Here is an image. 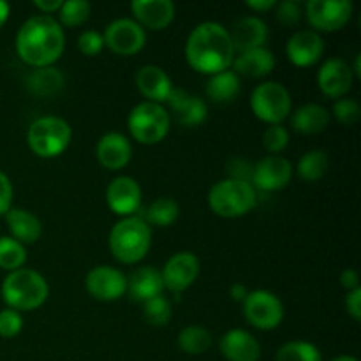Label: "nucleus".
Returning <instances> with one entry per match:
<instances>
[{
    "label": "nucleus",
    "mask_w": 361,
    "mask_h": 361,
    "mask_svg": "<svg viewBox=\"0 0 361 361\" xmlns=\"http://www.w3.org/2000/svg\"><path fill=\"white\" fill-rule=\"evenodd\" d=\"M185 59L194 71L201 74L222 73L235 60L231 35L217 21H203L187 37Z\"/></svg>",
    "instance_id": "1"
},
{
    "label": "nucleus",
    "mask_w": 361,
    "mask_h": 361,
    "mask_svg": "<svg viewBox=\"0 0 361 361\" xmlns=\"http://www.w3.org/2000/svg\"><path fill=\"white\" fill-rule=\"evenodd\" d=\"M66 34L55 18L35 14L28 18L16 34V51L23 62L34 67H48L62 56Z\"/></svg>",
    "instance_id": "2"
},
{
    "label": "nucleus",
    "mask_w": 361,
    "mask_h": 361,
    "mask_svg": "<svg viewBox=\"0 0 361 361\" xmlns=\"http://www.w3.org/2000/svg\"><path fill=\"white\" fill-rule=\"evenodd\" d=\"M152 245L150 226L141 217H123L109 233V249L113 256L126 264L137 263L147 256Z\"/></svg>",
    "instance_id": "3"
},
{
    "label": "nucleus",
    "mask_w": 361,
    "mask_h": 361,
    "mask_svg": "<svg viewBox=\"0 0 361 361\" xmlns=\"http://www.w3.org/2000/svg\"><path fill=\"white\" fill-rule=\"evenodd\" d=\"M48 282L41 274L28 268L9 271L2 282V298L13 310L39 309L48 298Z\"/></svg>",
    "instance_id": "4"
},
{
    "label": "nucleus",
    "mask_w": 361,
    "mask_h": 361,
    "mask_svg": "<svg viewBox=\"0 0 361 361\" xmlns=\"http://www.w3.org/2000/svg\"><path fill=\"white\" fill-rule=\"evenodd\" d=\"M208 203L214 214L226 219H235L249 214L256 207L257 194L252 183L245 180L228 178L212 187Z\"/></svg>",
    "instance_id": "5"
},
{
    "label": "nucleus",
    "mask_w": 361,
    "mask_h": 361,
    "mask_svg": "<svg viewBox=\"0 0 361 361\" xmlns=\"http://www.w3.org/2000/svg\"><path fill=\"white\" fill-rule=\"evenodd\" d=\"M73 130L60 116H41L28 127L27 140L32 152L39 157H56L71 143Z\"/></svg>",
    "instance_id": "6"
},
{
    "label": "nucleus",
    "mask_w": 361,
    "mask_h": 361,
    "mask_svg": "<svg viewBox=\"0 0 361 361\" xmlns=\"http://www.w3.org/2000/svg\"><path fill=\"white\" fill-rule=\"evenodd\" d=\"M127 123L134 140L143 145H155L166 137L171 118L164 106L145 101L130 109Z\"/></svg>",
    "instance_id": "7"
},
{
    "label": "nucleus",
    "mask_w": 361,
    "mask_h": 361,
    "mask_svg": "<svg viewBox=\"0 0 361 361\" xmlns=\"http://www.w3.org/2000/svg\"><path fill=\"white\" fill-rule=\"evenodd\" d=\"M250 106L257 118L275 126L289 116L293 99L288 88L282 83L264 81L254 88L252 95H250Z\"/></svg>",
    "instance_id": "8"
},
{
    "label": "nucleus",
    "mask_w": 361,
    "mask_h": 361,
    "mask_svg": "<svg viewBox=\"0 0 361 361\" xmlns=\"http://www.w3.org/2000/svg\"><path fill=\"white\" fill-rule=\"evenodd\" d=\"M243 316L254 328L274 330L284 319V305L274 293L256 289L243 300Z\"/></svg>",
    "instance_id": "9"
},
{
    "label": "nucleus",
    "mask_w": 361,
    "mask_h": 361,
    "mask_svg": "<svg viewBox=\"0 0 361 361\" xmlns=\"http://www.w3.org/2000/svg\"><path fill=\"white\" fill-rule=\"evenodd\" d=\"M102 39H104V44L111 51L127 56L134 55V53L143 48L145 41H147V34H145V28L136 20L118 18V20L111 21L106 27Z\"/></svg>",
    "instance_id": "10"
},
{
    "label": "nucleus",
    "mask_w": 361,
    "mask_h": 361,
    "mask_svg": "<svg viewBox=\"0 0 361 361\" xmlns=\"http://www.w3.org/2000/svg\"><path fill=\"white\" fill-rule=\"evenodd\" d=\"M353 14L349 0H310L307 2V18L310 25L323 32L341 30Z\"/></svg>",
    "instance_id": "11"
},
{
    "label": "nucleus",
    "mask_w": 361,
    "mask_h": 361,
    "mask_svg": "<svg viewBox=\"0 0 361 361\" xmlns=\"http://www.w3.org/2000/svg\"><path fill=\"white\" fill-rule=\"evenodd\" d=\"M88 295L101 302H115L127 291V277L113 267H95L85 279Z\"/></svg>",
    "instance_id": "12"
},
{
    "label": "nucleus",
    "mask_w": 361,
    "mask_h": 361,
    "mask_svg": "<svg viewBox=\"0 0 361 361\" xmlns=\"http://www.w3.org/2000/svg\"><path fill=\"white\" fill-rule=\"evenodd\" d=\"M164 288L173 293H182L194 284L200 275V259L192 252L173 254L161 271Z\"/></svg>",
    "instance_id": "13"
},
{
    "label": "nucleus",
    "mask_w": 361,
    "mask_h": 361,
    "mask_svg": "<svg viewBox=\"0 0 361 361\" xmlns=\"http://www.w3.org/2000/svg\"><path fill=\"white\" fill-rule=\"evenodd\" d=\"M252 183L261 190H281L291 182L293 178V166L288 159L281 155H268L261 159L252 168Z\"/></svg>",
    "instance_id": "14"
},
{
    "label": "nucleus",
    "mask_w": 361,
    "mask_h": 361,
    "mask_svg": "<svg viewBox=\"0 0 361 361\" xmlns=\"http://www.w3.org/2000/svg\"><path fill=\"white\" fill-rule=\"evenodd\" d=\"M355 74L345 60L334 56V59L324 60L323 66L317 73V85L321 92L328 97L342 99L353 87Z\"/></svg>",
    "instance_id": "15"
},
{
    "label": "nucleus",
    "mask_w": 361,
    "mask_h": 361,
    "mask_svg": "<svg viewBox=\"0 0 361 361\" xmlns=\"http://www.w3.org/2000/svg\"><path fill=\"white\" fill-rule=\"evenodd\" d=\"M108 207L122 217H130L141 207V187L130 176H116L106 189Z\"/></svg>",
    "instance_id": "16"
},
{
    "label": "nucleus",
    "mask_w": 361,
    "mask_h": 361,
    "mask_svg": "<svg viewBox=\"0 0 361 361\" xmlns=\"http://www.w3.org/2000/svg\"><path fill=\"white\" fill-rule=\"evenodd\" d=\"M288 59L298 67L314 66L324 53V41L317 32L298 30L286 44Z\"/></svg>",
    "instance_id": "17"
},
{
    "label": "nucleus",
    "mask_w": 361,
    "mask_h": 361,
    "mask_svg": "<svg viewBox=\"0 0 361 361\" xmlns=\"http://www.w3.org/2000/svg\"><path fill=\"white\" fill-rule=\"evenodd\" d=\"M168 104L176 122L183 127L200 126L208 115V108L203 99L197 95H190L183 88H173L168 97Z\"/></svg>",
    "instance_id": "18"
},
{
    "label": "nucleus",
    "mask_w": 361,
    "mask_h": 361,
    "mask_svg": "<svg viewBox=\"0 0 361 361\" xmlns=\"http://www.w3.org/2000/svg\"><path fill=\"white\" fill-rule=\"evenodd\" d=\"M130 11L137 23L150 30H162L175 18V4L171 0H134Z\"/></svg>",
    "instance_id": "19"
},
{
    "label": "nucleus",
    "mask_w": 361,
    "mask_h": 361,
    "mask_svg": "<svg viewBox=\"0 0 361 361\" xmlns=\"http://www.w3.org/2000/svg\"><path fill=\"white\" fill-rule=\"evenodd\" d=\"M231 41L233 48L238 49L240 53L247 51V49H256L264 48V42L268 41V32L267 23L257 16H245L240 18L235 25H233L231 32Z\"/></svg>",
    "instance_id": "20"
},
{
    "label": "nucleus",
    "mask_w": 361,
    "mask_h": 361,
    "mask_svg": "<svg viewBox=\"0 0 361 361\" xmlns=\"http://www.w3.org/2000/svg\"><path fill=\"white\" fill-rule=\"evenodd\" d=\"M221 353L228 361H259L261 345L249 331L231 330L221 338Z\"/></svg>",
    "instance_id": "21"
},
{
    "label": "nucleus",
    "mask_w": 361,
    "mask_h": 361,
    "mask_svg": "<svg viewBox=\"0 0 361 361\" xmlns=\"http://www.w3.org/2000/svg\"><path fill=\"white\" fill-rule=\"evenodd\" d=\"M99 162L108 169H122L127 166L133 155V147H130L129 140L120 133H108L97 141V148H95Z\"/></svg>",
    "instance_id": "22"
},
{
    "label": "nucleus",
    "mask_w": 361,
    "mask_h": 361,
    "mask_svg": "<svg viewBox=\"0 0 361 361\" xmlns=\"http://www.w3.org/2000/svg\"><path fill=\"white\" fill-rule=\"evenodd\" d=\"M136 87L141 94L150 102L161 104L162 101H168L169 94L173 90V85L164 69L159 66H143L136 73Z\"/></svg>",
    "instance_id": "23"
},
{
    "label": "nucleus",
    "mask_w": 361,
    "mask_h": 361,
    "mask_svg": "<svg viewBox=\"0 0 361 361\" xmlns=\"http://www.w3.org/2000/svg\"><path fill=\"white\" fill-rule=\"evenodd\" d=\"M162 289H164L162 275L154 267L140 268L127 279V291H129L130 298L136 302H148L161 295Z\"/></svg>",
    "instance_id": "24"
},
{
    "label": "nucleus",
    "mask_w": 361,
    "mask_h": 361,
    "mask_svg": "<svg viewBox=\"0 0 361 361\" xmlns=\"http://www.w3.org/2000/svg\"><path fill=\"white\" fill-rule=\"evenodd\" d=\"M6 222L13 238L23 245L34 243L41 238V221L32 212L23 210V208H9V212L6 214Z\"/></svg>",
    "instance_id": "25"
},
{
    "label": "nucleus",
    "mask_w": 361,
    "mask_h": 361,
    "mask_svg": "<svg viewBox=\"0 0 361 361\" xmlns=\"http://www.w3.org/2000/svg\"><path fill=\"white\" fill-rule=\"evenodd\" d=\"M233 66H235V73L238 76L243 74V76L261 78L267 76V74H270L274 71L275 56L267 48L247 49V51H242L233 60Z\"/></svg>",
    "instance_id": "26"
},
{
    "label": "nucleus",
    "mask_w": 361,
    "mask_h": 361,
    "mask_svg": "<svg viewBox=\"0 0 361 361\" xmlns=\"http://www.w3.org/2000/svg\"><path fill=\"white\" fill-rule=\"evenodd\" d=\"M66 85V78L56 67H35L27 78V87L32 94L39 97H49V95L59 94Z\"/></svg>",
    "instance_id": "27"
},
{
    "label": "nucleus",
    "mask_w": 361,
    "mask_h": 361,
    "mask_svg": "<svg viewBox=\"0 0 361 361\" xmlns=\"http://www.w3.org/2000/svg\"><path fill=\"white\" fill-rule=\"evenodd\" d=\"M296 133L317 134L323 133L330 123V113L319 104H305L295 111L291 118Z\"/></svg>",
    "instance_id": "28"
},
{
    "label": "nucleus",
    "mask_w": 361,
    "mask_h": 361,
    "mask_svg": "<svg viewBox=\"0 0 361 361\" xmlns=\"http://www.w3.org/2000/svg\"><path fill=\"white\" fill-rule=\"evenodd\" d=\"M240 76L235 71H222L214 74L207 83V94L215 102H229L238 95L240 92Z\"/></svg>",
    "instance_id": "29"
},
{
    "label": "nucleus",
    "mask_w": 361,
    "mask_h": 361,
    "mask_svg": "<svg viewBox=\"0 0 361 361\" xmlns=\"http://www.w3.org/2000/svg\"><path fill=\"white\" fill-rule=\"evenodd\" d=\"M180 207L175 200L171 197H159L154 203L148 207L147 215H145V222L148 226H159V228H168L173 222L178 219Z\"/></svg>",
    "instance_id": "30"
},
{
    "label": "nucleus",
    "mask_w": 361,
    "mask_h": 361,
    "mask_svg": "<svg viewBox=\"0 0 361 361\" xmlns=\"http://www.w3.org/2000/svg\"><path fill=\"white\" fill-rule=\"evenodd\" d=\"M328 166H330V161H328L326 152L310 150L302 155L296 171H298L300 178L305 180V182H317L328 171Z\"/></svg>",
    "instance_id": "31"
},
{
    "label": "nucleus",
    "mask_w": 361,
    "mask_h": 361,
    "mask_svg": "<svg viewBox=\"0 0 361 361\" xmlns=\"http://www.w3.org/2000/svg\"><path fill=\"white\" fill-rule=\"evenodd\" d=\"M178 345L187 355H203L212 345V334L203 326H187L180 331Z\"/></svg>",
    "instance_id": "32"
},
{
    "label": "nucleus",
    "mask_w": 361,
    "mask_h": 361,
    "mask_svg": "<svg viewBox=\"0 0 361 361\" xmlns=\"http://www.w3.org/2000/svg\"><path fill=\"white\" fill-rule=\"evenodd\" d=\"M27 261V250L23 243L13 236H0V268L7 271L20 270Z\"/></svg>",
    "instance_id": "33"
},
{
    "label": "nucleus",
    "mask_w": 361,
    "mask_h": 361,
    "mask_svg": "<svg viewBox=\"0 0 361 361\" xmlns=\"http://www.w3.org/2000/svg\"><path fill=\"white\" fill-rule=\"evenodd\" d=\"M275 361H321V353L310 342L293 341L279 349Z\"/></svg>",
    "instance_id": "34"
},
{
    "label": "nucleus",
    "mask_w": 361,
    "mask_h": 361,
    "mask_svg": "<svg viewBox=\"0 0 361 361\" xmlns=\"http://www.w3.org/2000/svg\"><path fill=\"white\" fill-rule=\"evenodd\" d=\"M92 6L87 0H69L63 2L62 7L59 9L60 25L63 27H78V25L85 23L90 16Z\"/></svg>",
    "instance_id": "35"
},
{
    "label": "nucleus",
    "mask_w": 361,
    "mask_h": 361,
    "mask_svg": "<svg viewBox=\"0 0 361 361\" xmlns=\"http://www.w3.org/2000/svg\"><path fill=\"white\" fill-rule=\"evenodd\" d=\"M143 316L152 326H166L171 319V303L162 295L143 303Z\"/></svg>",
    "instance_id": "36"
},
{
    "label": "nucleus",
    "mask_w": 361,
    "mask_h": 361,
    "mask_svg": "<svg viewBox=\"0 0 361 361\" xmlns=\"http://www.w3.org/2000/svg\"><path fill=\"white\" fill-rule=\"evenodd\" d=\"M289 141V133L286 127H282L281 123H275V126L267 127V130L263 133V147L267 148L271 154H277V152L284 150L288 147Z\"/></svg>",
    "instance_id": "37"
},
{
    "label": "nucleus",
    "mask_w": 361,
    "mask_h": 361,
    "mask_svg": "<svg viewBox=\"0 0 361 361\" xmlns=\"http://www.w3.org/2000/svg\"><path fill=\"white\" fill-rule=\"evenodd\" d=\"M360 104L355 99H337L334 104V115L344 126H353L360 118Z\"/></svg>",
    "instance_id": "38"
},
{
    "label": "nucleus",
    "mask_w": 361,
    "mask_h": 361,
    "mask_svg": "<svg viewBox=\"0 0 361 361\" xmlns=\"http://www.w3.org/2000/svg\"><path fill=\"white\" fill-rule=\"evenodd\" d=\"M23 328V317L13 309L0 310V337L13 338Z\"/></svg>",
    "instance_id": "39"
},
{
    "label": "nucleus",
    "mask_w": 361,
    "mask_h": 361,
    "mask_svg": "<svg viewBox=\"0 0 361 361\" xmlns=\"http://www.w3.org/2000/svg\"><path fill=\"white\" fill-rule=\"evenodd\" d=\"M104 48V39L99 32L95 30H85L81 32V35L78 37V49H80L83 55L94 56L97 53H101V49Z\"/></svg>",
    "instance_id": "40"
},
{
    "label": "nucleus",
    "mask_w": 361,
    "mask_h": 361,
    "mask_svg": "<svg viewBox=\"0 0 361 361\" xmlns=\"http://www.w3.org/2000/svg\"><path fill=\"white\" fill-rule=\"evenodd\" d=\"M302 18V9H300V2L296 0H284V2L277 4V20L282 25H296Z\"/></svg>",
    "instance_id": "41"
},
{
    "label": "nucleus",
    "mask_w": 361,
    "mask_h": 361,
    "mask_svg": "<svg viewBox=\"0 0 361 361\" xmlns=\"http://www.w3.org/2000/svg\"><path fill=\"white\" fill-rule=\"evenodd\" d=\"M13 203V183L6 173L0 171V215L7 214Z\"/></svg>",
    "instance_id": "42"
},
{
    "label": "nucleus",
    "mask_w": 361,
    "mask_h": 361,
    "mask_svg": "<svg viewBox=\"0 0 361 361\" xmlns=\"http://www.w3.org/2000/svg\"><path fill=\"white\" fill-rule=\"evenodd\" d=\"M345 310L355 321L361 319V289L348 293V296H345Z\"/></svg>",
    "instance_id": "43"
},
{
    "label": "nucleus",
    "mask_w": 361,
    "mask_h": 361,
    "mask_svg": "<svg viewBox=\"0 0 361 361\" xmlns=\"http://www.w3.org/2000/svg\"><path fill=\"white\" fill-rule=\"evenodd\" d=\"M341 284L342 288H345L348 291H355V289H360V277L356 274V270L353 268H348L341 274Z\"/></svg>",
    "instance_id": "44"
},
{
    "label": "nucleus",
    "mask_w": 361,
    "mask_h": 361,
    "mask_svg": "<svg viewBox=\"0 0 361 361\" xmlns=\"http://www.w3.org/2000/svg\"><path fill=\"white\" fill-rule=\"evenodd\" d=\"M62 0H34V6L37 7L39 11H42L44 14L55 13L62 7Z\"/></svg>",
    "instance_id": "45"
},
{
    "label": "nucleus",
    "mask_w": 361,
    "mask_h": 361,
    "mask_svg": "<svg viewBox=\"0 0 361 361\" xmlns=\"http://www.w3.org/2000/svg\"><path fill=\"white\" fill-rule=\"evenodd\" d=\"M245 6L254 11H268L275 6V0H247Z\"/></svg>",
    "instance_id": "46"
},
{
    "label": "nucleus",
    "mask_w": 361,
    "mask_h": 361,
    "mask_svg": "<svg viewBox=\"0 0 361 361\" xmlns=\"http://www.w3.org/2000/svg\"><path fill=\"white\" fill-rule=\"evenodd\" d=\"M229 295H231L233 300L243 302V300H245V296L249 295V291H247V288L243 284H240V282H235V284L231 286V289H229Z\"/></svg>",
    "instance_id": "47"
},
{
    "label": "nucleus",
    "mask_w": 361,
    "mask_h": 361,
    "mask_svg": "<svg viewBox=\"0 0 361 361\" xmlns=\"http://www.w3.org/2000/svg\"><path fill=\"white\" fill-rule=\"evenodd\" d=\"M9 13H11L9 4L4 2V0H0V27H2V25L7 21V18H9Z\"/></svg>",
    "instance_id": "48"
},
{
    "label": "nucleus",
    "mask_w": 361,
    "mask_h": 361,
    "mask_svg": "<svg viewBox=\"0 0 361 361\" xmlns=\"http://www.w3.org/2000/svg\"><path fill=\"white\" fill-rule=\"evenodd\" d=\"M360 60H361V55H356V60H355V71H353V74H356V76L361 78V71H360Z\"/></svg>",
    "instance_id": "49"
},
{
    "label": "nucleus",
    "mask_w": 361,
    "mask_h": 361,
    "mask_svg": "<svg viewBox=\"0 0 361 361\" xmlns=\"http://www.w3.org/2000/svg\"><path fill=\"white\" fill-rule=\"evenodd\" d=\"M331 361H358L355 356H338V358L331 360Z\"/></svg>",
    "instance_id": "50"
}]
</instances>
